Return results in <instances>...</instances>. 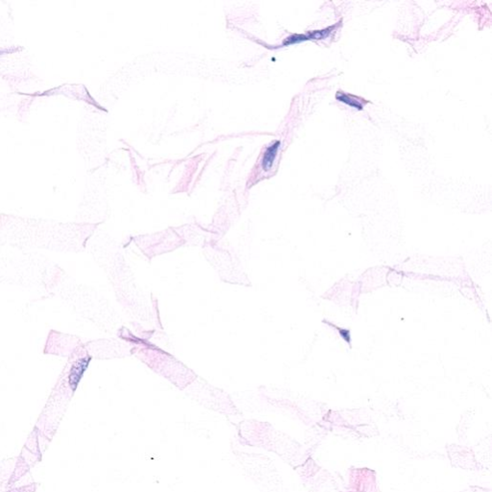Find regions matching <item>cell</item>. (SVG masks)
Returning a JSON list of instances; mask_svg holds the SVG:
<instances>
[{"label":"cell","instance_id":"obj_3","mask_svg":"<svg viewBox=\"0 0 492 492\" xmlns=\"http://www.w3.org/2000/svg\"><path fill=\"white\" fill-rule=\"evenodd\" d=\"M280 144H281L280 141H276L274 144H272L270 146L267 147L266 152L264 154L263 161H262V166H263V169L265 171L269 170L272 167L273 163L275 161V158H276L277 153H278V150H279V147H280Z\"/></svg>","mask_w":492,"mask_h":492},{"label":"cell","instance_id":"obj_1","mask_svg":"<svg viewBox=\"0 0 492 492\" xmlns=\"http://www.w3.org/2000/svg\"><path fill=\"white\" fill-rule=\"evenodd\" d=\"M90 361H91L90 357L81 358L72 365L71 372H70V376H69V383H70V386H71L72 390H76L80 380L82 379L85 371L87 370L89 364H90Z\"/></svg>","mask_w":492,"mask_h":492},{"label":"cell","instance_id":"obj_4","mask_svg":"<svg viewBox=\"0 0 492 492\" xmlns=\"http://www.w3.org/2000/svg\"><path fill=\"white\" fill-rule=\"evenodd\" d=\"M337 26H338V24L333 25V26H330V27H327V28L322 29V30L309 32V33H307V37H309V41H311V40H318V41H319V40H324V39L328 38L330 34L333 31H335Z\"/></svg>","mask_w":492,"mask_h":492},{"label":"cell","instance_id":"obj_2","mask_svg":"<svg viewBox=\"0 0 492 492\" xmlns=\"http://www.w3.org/2000/svg\"><path fill=\"white\" fill-rule=\"evenodd\" d=\"M336 98L337 100L339 101V102L344 103L346 105H348L350 107L352 108H355L359 111H361L364 107V105L366 103H368L367 100L363 99V98H360L359 96H356V95H352V94H348V93H345V92H337L336 94Z\"/></svg>","mask_w":492,"mask_h":492},{"label":"cell","instance_id":"obj_5","mask_svg":"<svg viewBox=\"0 0 492 492\" xmlns=\"http://www.w3.org/2000/svg\"><path fill=\"white\" fill-rule=\"evenodd\" d=\"M305 41H309V37H307V34H293V35L287 37V39L283 42V45L287 46V45L299 43V42Z\"/></svg>","mask_w":492,"mask_h":492}]
</instances>
